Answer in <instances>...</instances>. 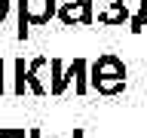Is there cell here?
<instances>
[{
	"instance_id": "6da1fadb",
	"label": "cell",
	"mask_w": 147,
	"mask_h": 138,
	"mask_svg": "<svg viewBox=\"0 0 147 138\" xmlns=\"http://www.w3.org/2000/svg\"><path fill=\"white\" fill-rule=\"evenodd\" d=\"M52 12V0H22V37H25V18L46 22Z\"/></svg>"
},
{
	"instance_id": "7a4b0ae2",
	"label": "cell",
	"mask_w": 147,
	"mask_h": 138,
	"mask_svg": "<svg viewBox=\"0 0 147 138\" xmlns=\"http://www.w3.org/2000/svg\"><path fill=\"white\" fill-rule=\"evenodd\" d=\"M6 9H9V3H6V0H0V18L6 16Z\"/></svg>"
},
{
	"instance_id": "3957f363",
	"label": "cell",
	"mask_w": 147,
	"mask_h": 138,
	"mask_svg": "<svg viewBox=\"0 0 147 138\" xmlns=\"http://www.w3.org/2000/svg\"><path fill=\"white\" fill-rule=\"evenodd\" d=\"M34 138H37V135H34Z\"/></svg>"
}]
</instances>
